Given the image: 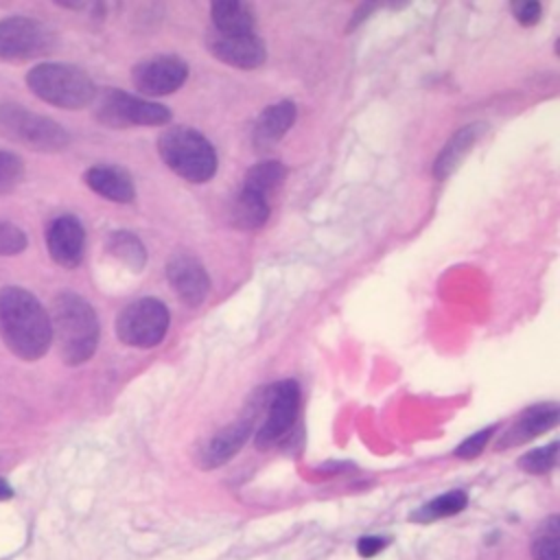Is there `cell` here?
<instances>
[{"instance_id": "cell-21", "label": "cell", "mask_w": 560, "mask_h": 560, "mask_svg": "<svg viewBox=\"0 0 560 560\" xmlns=\"http://www.w3.org/2000/svg\"><path fill=\"white\" fill-rule=\"evenodd\" d=\"M107 252L118 260L122 262L127 269L131 271H142L144 265H147V249L142 245V241L127 232V230H116L107 236V243H105Z\"/></svg>"}, {"instance_id": "cell-25", "label": "cell", "mask_w": 560, "mask_h": 560, "mask_svg": "<svg viewBox=\"0 0 560 560\" xmlns=\"http://www.w3.org/2000/svg\"><path fill=\"white\" fill-rule=\"evenodd\" d=\"M556 459H558V442H551L547 446L525 453L518 459V466L529 475H545L556 466Z\"/></svg>"}, {"instance_id": "cell-12", "label": "cell", "mask_w": 560, "mask_h": 560, "mask_svg": "<svg viewBox=\"0 0 560 560\" xmlns=\"http://www.w3.org/2000/svg\"><path fill=\"white\" fill-rule=\"evenodd\" d=\"M208 50L223 63L236 66L243 70H252L265 63L267 48L265 42L256 33H241V35H223L210 33L208 35Z\"/></svg>"}, {"instance_id": "cell-14", "label": "cell", "mask_w": 560, "mask_h": 560, "mask_svg": "<svg viewBox=\"0 0 560 560\" xmlns=\"http://www.w3.org/2000/svg\"><path fill=\"white\" fill-rule=\"evenodd\" d=\"M254 416L256 413H247L245 418H238L230 427L214 433L199 453L201 468H217V466L230 462L241 451L245 440L249 438L252 427H254Z\"/></svg>"}, {"instance_id": "cell-11", "label": "cell", "mask_w": 560, "mask_h": 560, "mask_svg": "<svg viewBox=\"0 0 560 560\" xmlns=\"http://www.w3.org/2000/svg\"><path fill=\"white\" fill-rule=\"evenodd\" d=\"M46 247L50 258L66 269L81 265L85 254V230L74 214H61L46 230Z\"/></svg>"}, {"instance_id": "cell-2", "label": "cell", "mask_w": 560, "mask_h": 560, "mask_svg": "<svg viewBox=\"0 0 560 560\" xmlns=\"http://www.w3.org/2000/svg\"><path fill=\"white\" fill-rule=\"evenodd\" d=\"M50 332L59 357L68 365H81L92 359L98 346V317L88 300L79 293L63 291L52 298Z\"/></svg>"}, {"instance_id": "cell-28", "label": "cell", "mask_w": 560, "mask_h": 560, "mask_svg": "<svg viewBox=\"0 0 560 560\" xmlns=\"http://www.w3.org/2000/svg\"><path fill=\"white\" fill-rule=\"evenodd\" d=\"M492 431H494V427H486V429H481L479 433L466 438V440L455 448V455L462 457V459H472V457H477V455L486 448V444H488Z\"/></svg>"}, {"instance_id": "cell-1", "label": "cell", "mask_w": 560, "mask_h": 560, "mask_svg": "<svg viewBox=\"0 0 560 560\" xmlns=\"http://www.w3.org/2000/svg\"><path fill=\"white\" fill-rule=\"evenodd\" d=\"M0 339L22 361L42 359L50 343V317L42 302L22 287L0 289Z\"/></svg>"}, {"instance_id": "cell-26", "label": "cell", "mask_w": 560, "mask_h": 560, "mask_svg": "<svg viewBox=\"0 0 560 560\" xmlns=\"http://www.w3.org/2000/svg\"><path fill=\"white\" fill-rule=\"evenodd\" d=\"M24 177V162L20 155L0 151V195H9Z\"/></svg>"}, {"instance_id": "cell-18", "label": "cell", "mask_w": 560, "mask_h": 560, "mask_svg": "<svg viewBox=\"0 0 560 560\" xmlns=\"http://www.w3.org/2000/svg\"><path fill=\"white\" fill-rule=\"evenodd\" d=\"M483 131H486V125L472 122V125L462 127L457 133H453L451 140L446 142V147L442 149V153L435 158L433 175H435L438 179L448 177V175L459 166V162L464 160V155L477 144V140L481 138Z\"/></svg>"}, {"instance_id": "cell-15", "label": "cell", "mask_w": 560, "mask_h": 560, "mask_svg": "<svg viewBox=\"0 0 560 560\" xmlns=\"http://www.w3.org/2000/svg\"><path fill=\"white\" fill-rule=\"evenodd\" d=\"M560 411L556 402H540L534 405L529 409H525L514 424L503 433V438L497 442V448H510V446H518L523 442L534 440L536 435L549 431L551 427L558 424Z\"/></svg>"}, {"instance_id": "cell-5", "label": "cell", "mask_w": 560, "mask_h": 560, "mask_svg": "<svg viewBox=\"0 0 560 560\" xmlns=\"http://www.w3.org/2000/svg\"><path fill=\"white\" fill-rule=\"evenodd\" d=\"M0 136L42 153H57L70 144V133L57 120L15 103L0 105Z\"/></svg>"}, {"instance_id": "cell-4", "label": "cell", "mask_w": 560, "mask_h": 560, "mask_svg": "<svg viewBox=\"0 0 560 560\" xmlns=\"http://www.w3.org/2000/svg\"><path fill=\"white\" fill-rule=\"evenodd\" d=\"M164 164L179 177L203 184L217 173V151L212 142L190 127H171L158 140Z\"/></svg>"}, {"instance_id": "cell-22", "label": "cell", "mask_w": 560, "mask_h": 560, "mask_svg": "<svg viewBox=\"0 0 560 560\" xmlns=\"http://www.w3.org/2000/svg\"><path fill=\"white\" fill-rule=\"evenodd\" d=\"M287 177V166L276 160H262L254 164L243 179V188H249L254 192H260L269 197Z\"/></svg>"}, {"instance_id": "cell-8", "label": "cell", "mask_w": 560, "mask_h": 560, "mask_svg": "<svg viewBox=\"0 0 560 560\" xmlns=\"http://www.w3.org/2000/svg\"><path fill=\"white\" fill-rule=\"evenodd\" d=\"M55 48V33L35 18L11 15L0 20V59L31 61Z\"/></svg>"}, {"instance_id": "cell-23", "label": "cell", "mask_w": 560, "mask_h": 560, "mask_svg": "<svg viewBox=\"0 0 560 560\" xmlns=\"http://www.w3.org/2000/svg\"><path fill=\"white\" fill-rule=\"evenodd\" d=\"M466 503H468L466 492L451 490V492H444L438 499L424 503L420 510H416L411 514V521L431 523V521H438V518H446V516H453V514L462 512L466 508Z\"/></svg>"}, {"instance_id": "cell-13", "label": "cell", "mask_w": 560, "mask_h": 560, "mask_svg": "<svg viewBox=\"0 0 560 560\" xmlns=\"http://www.w3.org/2000/svg\"><path fill=\"white\" fill-rule=\"evenodd\" d=\"M166 278L177 298L188 306H199L208 295L210 278L203 265L186 252H177L168 258Z\"/></svg>"}, {"instance_id": "cell-9", "label": "cell", "mask_w": 560, "mask_h": 560, "mask_svg": "<svg viewBox=\"0 0 560 560\" xmlns=\"http://www.w3.org/2000/svg\"><path fill=\"white\" fill-rule=\"evenodd\" d=\"M300 407V387L295 381L273 383L265 392V418L256 433L258 448H271L280 444L293 429Z\"/></svg>"}, {"instance_id": "cell-3", "label": "cell", "mask_w": 560, "mask_h": 560, "mask_svg": "<svg viewBox=\"0 0 560 560\" xmlns=\"http://www.w3.org/2000/svg\"><path fill=\"white\" fill-rule=\"evenodd\" d=\"M26 85L39 101L61 109H83L96 96L94 81L72 63H37L28 70Z\"/></svg>"}, {"instance_id": "cell-6", "label": "cell", "mask_w": 560, "mask_h": 560, "mask_svg": "<svg viewBox=\"0 0 560 560\" xmlns=\"http://www.w3.org/2000/svg\"><path fill=\"white\" fill-rule=\"evenodd\" d=\"M92 105H94V118L101 125L114 127V129L158 127L171 120V112L164 105L138 98L116 88H105L96 92Z\"/></svg>"}, {"instance_id": "cell-27", "label": "cell", "mask_w": 560, "mask_h": 560, "mask_svg": "<svg viewBox=\"0 0 560 560\" xmlns=\"http://www.w3.org/2000/svg\"><path fill=\"white\" fill-rule=\"evenodd\" d=\"M28 238L15 223L0 221V256H18L26 249Z\"/></svg>"}, {"instance_id": "cell-29", "label": "cell", "mask_w": 560, "mask_h": 560, "mask_svg": "<svg viewBox=\"0 0 560 560\" xmlns=\"http://www.w3.org/2000/svg\"><path fill=\"white\" fill-rule=\"evenodd\" d=\"M540 11H542V7L536 0H523V2L512 4V13H514L516 22L523 26H534L540 20Z\"/></svg>"}, {"instance_id": "cell-24", "label": "cell", "mask_w": 560, "mask_h": 560, "mask_svg": "<svg viewBox=\"0 0 560 560\" xmlns=\"http://www.w3.org/2000/svg\"><path fill=\"white\" fill-rule=\"evenodd\" d=\"M558 540H560V532H558V516H549L538 536L532 542V558L534 560H560V551H558Z\"/></svg>"}, {"instance_id": "cell-20", "label": "cell", "mask_w": 560, "mask_h": 560, "mask_svg": "<svg viewBox=\"0 0 560 560\" xmlns=\"http://www.w3.org/2000/svg\"><path fill=\"white\" fill-rule=\"evenodd\" d=\"M269 217V197L254 192L249 188H241L232 203V223L238 230H256L265 225Z\"/></svg>"}, {"instance_id": "cell-7", "label": "cell", "mask_w": 560, "mask_h": 560, "mask_svg": "<svg viewBox=\"0 0 560 560\" xmlns=\"http://www.w3.org/2000/svg\"><path fill=\"white\" fill-rule=\"evenodd\" d=\"M168 308L158 298H140L127 304L116 317V335L122 343L133 348L158 346L168 330Z\"/></svg>"}, {"instance_id": "cell-17", "label": "cell", "mask_w": 560, "mask_h": 560, "mask_svg": "<svg viewBox=\"0 0 560 560\" xmlns=\"http://www.w3.org/2000/svg\"><path fill=\"white\" fill-rule=\"evenodd\" d=\"M85 184L101 197L116 201V203H129L136 197V186L131 175L125 168L112 166V164H96L85 171Z\"/></svg>"}, {"instance_id": "cell-19", "label": "cell", "mask_w": 560, "mask_h": 560, "mask_svg": "<svg viewBox=\"0 0 560 560\" xmlns=\"http://www.w3.org/2000/svg\"><path fill=\"white\" fill-rule=\"evenodd\" d=\"M254 9L247 2L221 0L212 4V24L214 33L223 35H241L254 33Z\"/></svg>"}, {"instance_id": "cell-30", "label": "cell", "mask_w": 560, "mask_h": 560, "mask_svg": "<svg viewBox=\"0 0 560 560\" xmlns=\"http://www.w3.org/2000/svg\"><path fill=\"white\" fill-rule=\"evenodd\" d=\"M387 547V540H383V538H378V536H365V538H361L359 542H357V551H359V556H363V558H372V556H376L381 549H385Z\"/></svg>"}, {"instance_id": "cell-10", "label": "cell", "mask_w": 560, "mask_h": 560, "mask_svg": "<svg viewBox=\"0 0 560 560\" xmlns=\"http://www.w3.org/2000/svg\"><path fill=\"white\" fill-rule=\"evenodd\" d=\"M188 77V66L175 55H160L140 61L131 70V81L147 96H166L177 92Z\"/></svg>"}, {"instance_id": "cell-16", "label": "cell", "mask_w": 560, "mask_h": 560, "mask_svg": "<svg viewBox=\"0 0 560 560\" xmlns=\"http://www.w3.org/2000/svg\"><path fill=\"white\" fill-rule=\"evenodd\" d=\"M295 114H298V109L291 101H280V103L269 105L256 118V125L252 131V144H254L256 153H269L291 129V125L295 122Z\"/></svg>"}, {"instance_id": "cell-31", "label": "cell", "mask_w": 560, "mask_h": 560, "mask_svg": "<svg viewBox=\"0 0 560 560\" xmlns=\"http://www.w3.org/2000/svg\"><path fill=\"white\" fill-rule=\"evenodd\" d=\"M11 497H13V488H11L7 481L0 479V501H2V499H11Z\"/></svg>"}]
</instances>
